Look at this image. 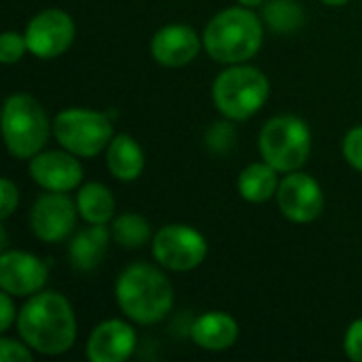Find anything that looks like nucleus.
I'll return each instance as SVG.
<instances>
[{
	"label": "nucleus",
	"mask_w": 362,
	"mask_h": 362,
	"mask_svg": "<svg viewBox=\"0 0 362 362\" xmlns=\"http://www.w3.org/2000/svg\"><path fill=\"white\" fill-rule=\"evenodd\" d=\"M19 337L42 356L66 354L76 341V316L70 301L57 291H40L17 314Z\"/></svg>",
	"instance_id": "obj_1"
},
{
	"label": "nucleus",
	"mask_w": 362,
	"mask_h": 362,
	"mask_svg": "<svg viewBox=\"0 0 362 362\" xmlns=\"http://www.w3.org/2000/svg\"><path fill=\"white\" fill-rule=\"evenodd\" d=\"M159 267L132 263L115 282V301L123 316L136 325H157L165 320L174 308V286Z\"/></svg>",
	"instance_id": "obj_2"
},
{
	"label": "nucleus",
	"mask_w": 362,
	"mask_h": 362,
	"mask_svg": "<svg viewBox=\"0 0 362 362\" xmlns=\"http://www.w3.org/2000/svg\"><path fill=\"white\" fill-rule=\"evenodd\" d=\"M263 21L248 6H229L216 13L204 30L206 53L225 66L246 64L263 45Z\"/></svg>",
	"instance_id": "obj_3"
},
{
	"label": "nucleus",
	"mask_w": 362,
	"mask_h": 362,
	"mask_svg": "<svg viewBox=\"0 0 362 362\" xmlns=\"http://www.w3.org/2000/svg\"><path fill=\"white\" fill-rule=\"evenodd\" d=\"M269 78L255 66H227L212 83L214 108L229 121H248L269 100Z\"/></svg>",
	"instance_id": "obj_4"
},
{
	"label": "nucleus",
	"mask_w": 362,
	"mask_h": 362,
	"mask_svg": "<svg viewBox=\"0 0 362 362\" xmlns=\"http://www.w3.org/2000/svg\"><path fill=\"white\" fill-rule=\"evenodd\" d=\"M53 132L42 104L30 93H13L2 106V138L15 159H32Z\"/></svg>",
	"instance_id": "obj_5"
},
{
	"label": "nucleus",
	"mask_w": 362,
	"mask_h": 362,
	"mask_svg": "<svg viewBox=\"0 0 362 362\" xmlns=\"http://www.w3.org/2000/svg\"><path fill=\"white\" fill-rule=\"evenodd\" d=\"M259 151L263 161L280 174L301 170L312 153V132L301 117H272L259 134Z\"/></svg>",
	"instance_id": "obj_6"
},
{
	"label": "nucleus",
	"mask_w": 362,
	"mask_h": 362,
	"mask_svg": "<svg viewBox=\"0 0 362 362\" xmlns=\"http://www.w3.org/2000/svg\"><path fill=\"white\" fill-rule=\"evenodd\" d=\"M53 136L68 153L91 159L108 148L115 125L106 112L91 108H66L53 119Z\"/></svg>",
	"instance_id": "obj_7"
},
{
	"label": "nucleus",
	"mask_w": 362,
	"mask_h": 362,
	"mask_svg": "<svg viewBox=\"0 0 362 362\" xmlns=\"http://www.w3.org/2000/svg\"><path fill=\"white\" fill-rule=\"evenodd\" d=\"M153 257L157 265L170 272H193L208 257V242L191 225H163L153 235Z\"/></svg>",
	"instance_id": "obj_8"
},
{
	"label": "nucleus",
	"mask_w": 362,
	"mask_h": 362,
	"mask_svg": "<svg viewBox=\"0 0 362 362\" xmlns=\"http://www.w3.org/2000/svg\"><path fill=\"white\" fill-rule=\"evenodd\" d=\"M25 42L28 51L38 59H55L64 55L76 36L74 19L57 6L45 8L36 13L25 25Z\"/></svg>",
	"instance_id": "obj_9"
},
{
	"label": "nucleus",
	"mask_w": 362,
	"mask_h": 362,
	"mask_svg": "<svg viewBox=\"0 0 362 362\" xmlns=\"http://www.w3.org/2000/svg\"><path fill=\"white\" fill-rule=\"evenodd\" d=\"M78 218L76 202L68 193L45 191L40 193L30 208V231L45 244H59L72 235Z\"/></svg>",
	"instance_id": "obj_10"
},
{
	"label": "nucleus",
	"mask_w": 362,
	"mask_h": 362,
	"mask_svg": "<svg viewBox=\"0 0 362 362\" xmlns=\"http://www.w3.org/2000/svg\"><path fill=\"white\" fill-rule=\"evenodd\" d=\"M278 208L284 218L297 225L314 223L325 210V193L318 180L303 172H288L276 193Z\"/></svg>",
	"instance_id": "obj_11"
},
{
	"label": "nucleus",
	"mask_w": 362,
	"mask_h": 362,
	"mask_svg": "<svg viewBox=\"0 0 362 362\" xmlns=\"http://www.w3.org/2000/svg\"><path fill=\"white\" fill-rule=\"evenodd\" d=\"M30 178L42 191L68 193L81 187L83 182V165L81 157L62 151H40L28 163Z\"/></svg>",
	"instance_id": "obj_12"
},
{
	"label": "nucleus",
	"mask_w": 362,
	"mask_h": 362,
	"mask_svg": "<svg viewBox=\"0 0 362 362\" xmlns=\"http://www.w3.org/2000/svg\"><path fill=\"white\" fill-rule=\"evenodd\" d=\"M49 267L42 259L25 250H2L0 288L13 297H32L47 284Z\"/></svg>",
	"instance_id": "obj_13"
},
{
	"label": "nucleus",
	"mask_w": 362,
	"mask_h": 362,
	"mask_svg": "<svg viewBox=\"0 0 362 362\" xmlns=\"http://www.w3.org/2000/svg\"><path fill=\"white\" fill-rule=\"evenodd\" d=\"M204 47L199 34L187 23H168L151 38V55L165 68H182L191 64Z\"/></svg>",
	"instance_id": "obj_14"
},
{
	"label": "nucleus",
	"mask_w": 362,
	"mask_h": 362,
	"mask_svg": "<svg viewBox=\"0 0 362 362\" xmlns=\"http://www.w3.org/2000/svg\"><path fill=\"white\" fill-rule=\"evenodd\" d=\"M136 331L129 322L110 318L95 325L85 352L91 362H125L136 352Z\"/></svg>",
	"instance_id": "obj_15"
},
{
	"label": "nucleus",
	"mask_w": 362,
	"mask_h": 362,
	"mask_svg": "<svg viewBox=\"0 0 362 362\" xmlns=\"http://www.w3.org/2000/svg\"><path fill=\"white\" fill-rule=\"evenodd\" d=\"M193 344L208 352L231 350L240 339V325L227 312H206L195 318L189 331Z\"/></svg>",
	"instance_id": "obj_16"
},
{
	"label": "nucleus",
	"mask_w": 362,
	"mask_h": 362,
	"mask_svg": "<svg viewBox=\"0 0 362 362\" xmlns=\"http://www.w3.org/2000/svg\"><path fill=\"white\" fill-rule=\"evenodd\" d=\"M110 240L112 233L106 225H89L87 229L78 231L68 246V257L72 267L81 274H89L98 269L106 257Z\"/></svg>",
	"instance_id": "obj_17"
},
{
	"label": "nucleus",
	"mask_w": 362,
	"mask_h": 362,
	"mask_svg": "<svg viewBox=\"0 0 362 362\" xmlns=\"http://www.w3.org/2000/svg\"><path fill=\"white\" fill-rule=\"evenodd\" d=\"M106 165L119 182H134L144 172V151L129 134H115L106 148Z\"/></svg>",
	"instance_id": "obj_18"
},
{
	"label": "nucleus",
	"mask_w": 362,
	"mask_h": 362,
	"mask_svg": "<svg viewBox=\"0 0 362 362\" xmlns=\"http://www.w3.org/2000/svg\"><path fill=\"white\" fill-rule=\"evenodd\" d=\"M278 174L280 172L272 168L267 161H255L240 172L238 193L248 204H265L278 193V187H280Z\"/></svg>",
	"instance_id": "obj_19"
},
{
	"label": "nucleus",
	"mask_w": 362,
	"mask_h": 362,
	"mask_svg": "<svg viewBox=\"0 0 362 362\" xmlns=\"http://www.w3.org/2000/svg\"><path fill=\"white\" fill-rule=\"evenodd\" d=\"M74 202L78 208V216L87 225H108L115 218V210H117L115 195L102 182L93 180V182L81 185Z\"/></svg>",
	"instance_id": "obj_20"
},
{
	"label": "nucleus",
	"mask_w": 362,
	"mask_h": 362,
	"mask_svg": "<svg viewBox=\"0 0 362 362\" xmlns=\"http://www.w3.org/2000/svg\"><path fill=\"white\" fill-rule=\"evenodd\" d=\"M110 233L112 242L119 244L125 250H136L146 246L153 240L151 223L136 212H123L110 221Z\"/></svg>",
	"instance_id": "obj_21"
},
{
	"label": "nucleus",
	"mask_w": 362,
	"mask_h": 362,
	"mask_svg": "<svg viewBox=\"0 0 362 362\" xmlns=\"http://www.w3.org/2000/svg\"><path fill=\"white\" fill-rule=\"evenodd\" d=\"M263 19L274 32L288 34L303 25L305 11L297 0H267L263 4Z\"/></svg>",
	"instance_id": "obj_22"
},
{
	"label": "nucleus",
	"mask_w": 362,
	"mask_h": 362,
	"mask_svg": "<svg viewBox=\"0 0 362 362\" xmlns=\"http://www.w3.org/2000/svg\"><path fill=\"white\" fill-rule=\"evenodd\" d=\"M30 53L28 51V42H25V36L19 34V32H4L0 36V62L11 66V64H17L21 62V57Z\"/></svg>",
	"instance_id": "obj_23"
},
{
	"label": "nucleus",
	"mask_w": 362,
	"mask_h": 362,
	"mask_svg": "<svg viewBox=\"0 0 362 362\" xmlns=\"http://www.w3.org/2000/svg\"><path fill=\"white\" fill-rule=\"evenodd\" d=\"M34 350L21 339L0 337V361L2 362H32Z\"/></svg>",
	"instance_id": "obj_24"
},
{
	"label": "nucleus",
	"mask_w": 362,
	"mask_h": 362,
	"mask_svg": "<svg viewBox=\"0 0 362 362\" xmlns=\"http://www.w3.org/2000/svg\"><path fill=\"white\" fill-rule=\"evenodd\" d=\"M341 151H344V157L346 161L354 168L362 172V125L352 127L346 138H344V144H341Z\"/></svg>",
	"instance_id": "obj_25"
},
{
	"label": "nucleus",
	"mask_w": 362,
	"mask_h": 362,
	"mask_svg": "<svg viewBox=\"0 0 362 362\" xmlns=\"http://www.w3.org/2000/svg\"><path fill=\"white\" fill-rule=\"evenodd\" d=\"M233 138H235V132L231 127V123L223 121V123H214L210 129H208V146L216 153H225L231 144H233Z\"/></svg>",
	"instance_id": "obj_26"
},
{
	"label": "nucleus",
	"mask_w": 362,
	"mask_h": 362,
	"mask_svg": "<svg viewBox=\"0 0 362 362\" xmlns=\"http://www.w3.org/2000/svg\"><path fill=\"white\" fill-rule=\"evenodd\" d=\"M344 350L352 362H362V318L348 327L344 337Z\"/></svg>",
	"instance_id": "obj_27"
},
{
	"label": "nucleus",
	"mask_w": 362,
	"mask_h": 362,
	"mask_svg": "<svg viewBox=\"0 0 362 362\" xmlns=\"http://www.w3.org/2000/svg\"><path fill=\"white\" fill-rule=\"evenodd\" d=\"M0 197H2L0 218L6 221L15 212V208L19 204V191H17V185L11 178H2V182H0Z\"/></svg>",
	"instance_id": "obj_28"
},
{
	"label": "nucleus",
	"mask_w": 362,
	"mask_h": 362,
	"mask_svg": "<svg viewBox=\"0 0 362 362\" xmlns=\"http://www.w3.org/2000/svg\"><path fill=\"white\" fill-rule=\"evenodd\" d=\"M17 314L19 312L13 305V295L2 291V295H0V331L2 333H6L13 322H17Z\"/></svg>",
	"instance_id": "obj_29"
},
{
	"label": "nucleus",
	"mask_w": 362,
	"mask_h": 362,
	"mask_svg": "<svg viewBox=\"0 0 362 362\" xmlns=\"http://www.w3.org/2000/svg\"><path fill=\"white\" fill-rule=\"evenodd\" d=\"M267 0H238V4H242V6H248V8H255V6H261V4H265Z\"/></svg>",
	"instance_id": "obj_30"
},
{
	"label": "nucleus",
	"mask_w": 362,
	"mask_h": 362,
	"mask_svg": "<svg viewBox=\"0 0 362 362\" xmlns=\"http://www.w3.org/2000/svg\"><path fill=\"white\" fill-rule=\"evenodd\" d=\"M322 4H327V6H344V4H348L350 0H320Z\"/></svg>",
	"instance_id": "obj_31"
}]
</instances>
